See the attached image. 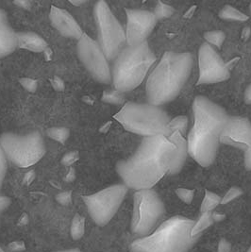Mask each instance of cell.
<instances>
[{
  "label": "cell",
  "mask_w": 251,
  "mask_h": 252,
  "mask_svg": "<svg viewBox=\"0 0 251 252\" xmlns=\"http://www.w3.org/2000/svg\"><path fill=\"white\" fill-rule=\"evenodd\" d=\"M165 212L164 205L152 189L136 191L133 196L131 231L141 237L148 236Z\"/></svg>",
  "instance_id": "9c48e42d"
},
{
  "label": "cell",
  "mask_w": 251,
  "mask_h": 252,
  "mask_svg": "<svg viewBox=\"0 0 251 252\" xmlns=\"http://www.w3.org/2000/svg\"><path fill=\"white\" fill-rule=\"evenodd\" d=\"M126 46H136L147 42V39L154 30L157 18L152 12L144 10L126 9Z\"/></svg>",
  "instance_id": "4fadbf2b"
},
{
  "label": "cell",
  "mask_w": 251,
  "mask_h": 252,
  "mask_svg": "<svg viewBox=\"0 0 251 252\" xmlns=\"http://www.w3.org/2000/svg\"><path fill=\"white\" fill-rule=\"evenodd\" d=\"M81 252L79 249H71V250H66V251H61V252Z\"/></svg>",
  "instance_id": "e575fe53"
},
{
  "label": "cell",
  "mask_w": 251,
  "mask_h": 252,
  "mask_svg": "<svg viewBox=\"0 0 251 252\" xmlns=\"http://www.w3.org/2000/svg\"><path fill=\"white\" fill-rule=\"evenodd\" d=\"M187 127H188V117L185 115H181L174 119H171L168 124V130L170 134L174 131H180L184 136L187 130Z\"/></svg>",
  "instance_id": "7402d4cb"
},
{
  "label": "cell",
  "mask_w": 251,
  "mask_h": 252,
  "mask_svg": "<svg viewBox=\"0 0 251 252\" xmlns=\"http://www.w3.org/2000/svg\"><path fill=\"white\" fill-rule=\"evenodd\" d=\"M193 113L194 126L187 137L188 153L201 166L208 167L217 158L228 115L221 106L203 95L194 98Z\"/></svg>",
  "instance_id": "7a4b0ae2"
},
{
  "label": "cell",
  "mask_w": 251,
  "mask_h": 252,
  "mask_svg": "<svg viewBox=\"0 0 251 252\" xmlns=\"http://www.w3.org/2000/svg\"><path fill=\"white\" fill-rule=\"evenodd\" d=\"M77 51L80 62L94 80L103 84L112 82V69L97 41L84 33L78 41Z\"/></svg>",
  "instance_id": "8fae6325"
},
{
  "label": "cell",
  "mask_w": 251,
  "mask_h": 252,
  "mask_svg": "<svg viewBox=\"0 0 251 252\" xmlns=\"http://www.w3.org/2000/svg\"><path fill=\"white\" fill-rule=\"evenodd\" d=\"M155 61L156 56L148 41L139 46H126L115 58L112 68V81L115 90L127 93L137 88Z\"/></svg>",
  "instance_id": "5b68a950"
},
{
  "label": "cell",
  "mask_w": 251,
  "mask_h": 252,
  "mask_svg": "<svg viewBox=\"0 0 251 252\" xmlns=\"http://www.w3.org/2000/svg\"><path fill=\"white\" fill-rule=\"evenodd\" d=\"M17 47L16 32L9 23L6 12L0 9V59L12 54Z\"/></svg>",
  "instance_id": "2e32d148"
},
{
  "label": "cell",
  "mask_w": 251,
  "mask_h": 252,
  "mask_svg": "<svg viewBox=\"0 0 251 252\" xmlns=\"http://www.w3.org/2000/svg\"><path fill=\"white\" fill-rule=\"evenodd\" d=\"M245 101L248 104H251V84L245 92Z\"/></svg>",
  "instance_id": "d6a6232c"
},
{
  "label": "cell",
  "mask_w": 251,
  "mask_h": 252,
  "mask_svg": "<svg viewBox=\"0 0 251 252\" xmlns=\"http://www.w3.org/2000/svg\"><path fill=\"white\" fill-rule=\"evenodd\" d=\"M174 12H175V9L172 6L167 5L161 1H158L153 13L155 14L157 20H161V19L171 17Z\"/></svg>",
  "instance_id": "cb8c5ba5"
},
{
  "label": "cell",
  "mask_w": 251,
  "mask_h": 252,
  "mask_svg": "<svg viewBox=\"0 0 251 252\" xmlns=\"http://www.w3.org/2000/svg\"><path fill=\"white\" fill-rule=\"evenodd\" d=\"M7 157L0 146V190L2 188L3 182L7 173Z\"/></svg>",
  "instance_id": "83f0119b"
},
{
  "label": "cell",
  "mask_w": 251,
  "mask_h": 252,
  "mask_svg": "<svg viewBox=\"0 0 251 252\" xmlns=\"http://www.w3.org/2000/svg\"><path fill=\"white\" fill-rule=\"evenodd\" d=\"M245 165L248 170L251 171V146L245 150Z\"/></svg>",
  "instance_id": "1f68e13d"
},
{
  "label": "cell",
  "mask_w": 251,
  "mask_h": 252,
  "mask_svg": "<svg viewBox=\"0 0 251 252\" xmlns=\"http://www.w3.org/2000/svg\"><path fill=\"white\" fill-rule=\"evenodd\" d=\"M248 252H251V248H250V250H249V251H248Z\"/></svg>",
  "instance_id": "74e56055"
},
{
  "label": "cell",
  "mask_w": 251,
  "mask_h": 252,
  "mask_svg": "<svg viewBox=\"0 0 251 252\" xmlns=\"http://www.w3.org/2000/svg\"><path fill=\"white\" fill-rule=\"evenodd\" d=\"M84 232V222H83V218H75L73 221V225H72V229H71V235L73 237V239H79Z\"/></svg>",
  "instance_id": "d4e9b609"
},
{
  "label": "cell",
  "mask_w": 251,
  "mask_h": 252,
  "mask_svg": "<svg viewBox=\"0 0 251 252\" xmlns=\"http://www.w3.org/2000/svg\"><path fill=\"white\" fill-rule=\"evenodd\" d=\"M194 57L189 52H165L147 80L149 103L161 106L175 99L189 79Z\"/></svg>",
  "instance_id": "3957f363"
},
{
  "label": "cell",
  "mask_w": 251,
  "mask_h": 252,
  "mask_svg": "<svg viewBox=\"0 0 251 252\" xmlns=\"http://www.w3.org/2000/svg\"><path fill=\"white\" fill-rule=\"evenodd\" d=\"M206 43L211 46L216 47H221L223 43L225 42L226 34L221 31H212L208 32L204 34Z\"/></svg>",
  "instance_id": "603a6c76"
},
{
  "label": "cell",
  "mask_w": 251,
  "mask_h": 252,
  "mask_svg": "<svg viewBox=\"0 0 251 252\" xmlns=\"http://www.w3.org/2000/svg\"><path fill=\"white\" fill-rule=\"evenodd\" d=\"M199 77L196 84H215L229 79L230 72L223 59L218 55L215 47L202 44L198 50Z\"/></svg>",
  "instance_id": "7c38bea8"
},
{
  "label": "cell",
  "mask_w": 251,
  "mask_h": 252,
  "mask_svg": "<svg viewBox=\"0 0 251 252\" xmlns=\"http://www.w3.org/2000/svg\"><path fill=\"white\" fill-rule=\"evenodd\" d=\"M49 20L52 27L63 37L79 41L84 34L76 19L63 9L52 6L49 12Z\"/></svg>",
  "instance_id": "9a60e30c"
},
{
  "label": "cell",
  "mask_w": 251,
  "mask_h": 252,
  "mask_svg": "<svg viewBox=\"0 0 251 252\" xmlns=\"http://www.w3.org/2000/svg\"><path fill=\"white\" fill-rule=\"evenodd\" d=\"M72 4H74V5H80V4H83L84 3V1H80V2H71Z\"/></svg>",
  "instance_id": "d590c367"
},
{
  "label": "cell",
  "mask_w": 251,
  "mask_h": 252,
  "mask_svg": "<svg viewBox=\"0 0 251 252\" xmlns=\"http://www.w3.org/2000/svg\"><path fill=\"white\" fill-rule=\"evenodd\" d=\"M221 196L210 192V191H206L203 201L201 203V214L203 213H212L219 204H221Z\"/></svg>",
  "instance_id": "44dd1931"
},
{
  "label": "cell",
  "mask_w": 251,
  "mask_h": 252,
  "mask_svg": "<svg viewBox=\"0 0 251 252\" xmlns=\"http://www.w3.org/2000/svg\"><path fill=\"white\" fill-rule=\"evenodd\" d=\"M194 221L174 217L163 222L152 234L130 244L131 252H188L195 241L191 232Z\"/></svg>",
  "instance_id": "277c9868"
},
{
  "label": "cell",
  "mask_w": 251,
  "mask_h": 252,
  "mask_svg": "<svg viewBox=\"0 0 251 252\" xmlns=\"http://www.w3.org/2000/svg\"><path fill=\"white\" fill-rule=\"evenodd\" d=\"M250 12H251V7H250Z\"/></svg>",
  "instance_id": "f35d334b"
},
{
  "label": "cell",
  "mask_w": 251,
  "mask_h": 252,
  "mask_svg": "<svg viewBox=\"0 0 251 252\" xmlns=\"http://www.w3.org/2000/svg\"><path fill=\"white\" fill-rule=\"evenodd\" d=\"M219 17L221 19L227 21H236V22H244L250 19L249 15L240 12L239 10L235 9L230 5H226L219 12Z\"/></svg>",
  "instance_id": "d6986e66"
},
{
  "label": "cell",
  "mask_w": 251,
  "mask_h": 252,
  "mask_svg": "<svg viewBox=\"0 0 251 252\" xmlns=\"http://www.w3.org/2000/svg\"><path fill=\"white\" fill-rule=\"evenodd\" d=\"M169 139L176 145V153H175V160L173 162L172 168L169 171L170 175H175L181 172L183 169V165L186 161L188 156V144L187 140L184 138L180 131H174L169 136Z\"/></svg>",
  "instance_id": "e0dca14e"
},
{
  "label": "cell",
  "mask_w": 251,
  "mask_h": 252,
  "mask_svg": "<svg viewBox=\"0 0 251 252\" xmlns=\"http://www.w3.org/2000/svg\"><path fill=\"white\" fill-rule=\"evenodd\" d=\"M176 149L166 136L144 137L132 156L116 163V172L127 188L151 189L170 171Z\"/></svg>",
  "instance_id": "6da1fadb"
},
{
  "label": "cell",
  "mask_w": 251,
  "mask_h": 252,
  "mask_svg": "<svg viewBox=\"0 0 251 252\" xmlns=\"http://www.w3.org/2000/svg\"><path fill=\"white\" fill-rule=\"evenodd\" d=\"M214 218H213V213H203L201 214L200 218L196 222H194V227L192 229V236L196 237L198 236L202 231L208 229L214 224Z\"/></svg>",
  "instance_id": "ffe728a7"
},
{
  "label": "cell",
  "mask_w": 251,
  "mask_h": 252,
  "mask_svg": "<svg viewBox=\"0 0 251 252\" xmlns=\"http://www.w3.org/2000/svg\"><path fill=\"white\" fill-rule=\"evenodd\" d=\"M114 119L127 131L144 137L170 135L168 124L171 119L159 106L127 102L114 115Z\"/></svg>",
  "instance_id": "8992f818"
},
{
  "label": "cell",
  "mask_w": 251,
  "mask_h": 252,
  "mask_svg": "<svg viewBox=\"0 0 251 252\" xmlns=\"http://www.w3.org/2000/svg\"><path fill=\"white\" fill-rule=\"evenodd\" d=\"M0 146L7 160L20 168L34 165L46 154L44 139L37 130L23 135L5 132L0 135Z\"/></svg>",
  "instance_id": "52a82bcc"
},
{
  "label": "cell",
  "mask_w": 251,
  "mask_h": 252,
  "mask_svg": "<svg viewBox=\"0 0 251 252\" xmlns=\"http://www.w3.org/2000/svg\"><path fill=\"white\" fill-rule=\"evenodd\" d=\"M127 190L124 184H114L94 194L84 195L82 198L93 221L100 227L106 226L119 210Z\"/></svg>",
  "instance_id": "30bf717a"
},
{
  "label": "cell",
  "mask_w": 251,
  "mask_h": 252,
  "mask_svg": "<svg viewBox=\"0 0 251 252\" xmlns=\"http://www.w3.org/2000/svg\"><path fill=\"white\" fill-rule=\"evenodd\" d=\"M231 246L226 239H222L218 245V252H230Z\"/></svg>",
  "instance_id": "4dcf8cb0"
},
{
  "label": "cell",
  "mask_w": 251,
  "mask_h": 252,
  "mask_svg": "<svg viewBox=\"0 0 251 252\" xmlns=\"http://www.w3.org/2000/svg\"><path fill=\"white\" fill-rule=\"evenodd\" d=\"M97 30V43L108 61L115 60L126 45V32L105 1H97L94 7Z\"/></svg>",
  "instance_id": "ba28073f"
},
{
  "label": "cell",
  "mask_w": 251,
  "mask_h": 252,
  "mask_svg": "<svg viewBox=\"0 0 251 252\" xmlns=\"http://www.w3.org/2000/svg\"><path fill=\"white\" fill-rule=\"evenodd\" d=\"M121 93L118 91H114V92L109 93L105 95V100L111 103H120L122 101V96L120 94Z\"/></svg>",
  "instance_id": "f1b7e54d"
},
{
  "label": "cell",
  "mask_w": 251,
  "mask_h": 252,
  "mask_svg": "<svg viewBox=\"0 0 251 252\" xmlns=\"http://www.w3.org/2000/svg\"><path fill=\"white\" fill-rule=\"evenodd\" d=\"M18 47L24 48L32 52H43L47 47L45 39L35 32H16Z\"/></svg>",
  "instance_id": "ac0fdd59"
},
{
  "label": "cell",
  "mask_w": 251,
  "mask_h": 252,
  "mask_svg": "<svg viewBox=\"0 0 251 252\" xmlns=\"http://www.w3.org/2000/svg\"><path fill=\"white\" fill-rule=\"evenodd\" d=\"M176 194L179 196V198L186 204L192 203L194 199V191L186 188H178L176 190Z\"/></svg>",
  "instance_id": "484cf974"
},
{
  "label": "cell",
  "mask_w": 251,
  "mask_h": 252,
  "mask_svg": "<svg viewBox=\"0 0 251 252\" xmlns=\"http://www.w3.org/2000/svg\"><path fill=\"white\" fill-rule=\"evenodd\" d=\"M242 194H243V191H242V189H240L239 187H231L226 193V195L223 196V198L221 200V204H223V205L227 204L228 202L237 198Z\"/></svg>",
  "instance_id": "4316f807"
},
{
  "label": "cell",
  "mask_w": 251,
  "mask_h": 252,
  "mask_svg": "<svg viewBox=\"0 0 251 252\" xmlns=\"http://www.w3.org/2000/svg\"><path fill=\"white\" fill-rule=\"evenodd\" d=\"M0 252H5L4 251H3V249L0 247Z\"/></svg>",
  "instance_id": "8d00e7d4"
},
{
  "label": "cell",
  "mask_w": 251,
  "mask_h": 252,
  "mask_svg": "<svg viewBox=\"0 0 251 252\" xmlns=\"http://www.w3.org/2000/svg\"><path fill=\"white\" fill-rule=\"evenodd\" d=\"M220 144L246 150L251 146V121L244 117L228 116L220 135Z\"/></svg>",
  "instance_id": "5bb4252c"
},
{
  "label": "cell",
  "mask_w": 251,
  "mask_h": 252,
  "mask_svg": "<svg viewBox=\"0 0 251 252\" xmlns=\"http://www.w3.org/2000/svg\"><path fill=\"white\" fill-rule=\"evenodd\" d=\"M11 205V199L8 196L0 195V218L2 214Z\"/></svg>",
  "instance_id": "f546056e"
},
{
  "label": "cell",
  "mask_w": 251,
  "mask_h": 252,
  "mask_svg": "<svg viewBox=\"0 0 251 252\" xmlns=\"http://www.w3.org/2000/svg\"><path fill=\"white\" fill-rule=\"evenodd\" d=\"M213 218H214V221L217 222V221H222L225 218V216L217 214V213H213Z\"/></svg>",
  "instance_id": "836d02e7"
}]
</instances>
